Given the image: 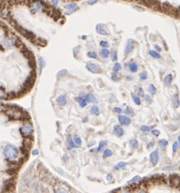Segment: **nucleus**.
Instances as JSON below:
<instances>
[{"label": "nucleus", "instance_id": "nucleus-17", "mask_svg": "<svg viewBox=\"0 0 180 193\" xmlns=\"http://www.w3.org/2000/svg\"><path fill=\"white\" fill-rule=\"evenodd\" d=\"M173 105L175 108H178L180 105V100L178 95H175L173 96Z\"/></svg>", "mask_w": 180, "mask_h": 193}, {"label": "nucleus", "instance_id": "nucleus-62", "mask_svg": "<svg viewBox=\"0 0 180 193\" xmlns=\"http://www.w3.org/2000/svg\"><path fill=\"white\" fill-rule=\"evenodd\" d=\"M177 16H180V10H178V13H177Z\"/></svg>", "mask_w": 180, "mask_h": 193}, {"label": "nucleus", "instance_id": "nucleus-26", "mask_svg": "<svg viewBox=\"0 0 180 193\" xmlns=\"http://www.w3.org/2000/svg\"><path fill=\"white\" fill-rule=\"evenodd\" d=\"M149 91L151 93L152 95H155L157 93V88L154 86V85L153 84H150L149 86Z\"/></svg>", "mask_w": 180, "mask_h": 193}, {"label": "nucleus", "instance_id": "nucleus-4", "mask_svg": "<svg viewBox=\"0 0 180 193\" xmlns=\"http://www.w3.org/2000/svg\"><path fill=\"white\" fill-rule=\"evenodd\" d=\"M161 9L163 10L165 13H167L168 15L173 16H177V13H178V10L175 7H174L172 5H170L169 2H164L161 4Z\"/></svg>", "mask_w": 180, "mask_h": 193}, {"label": "nucleus", "instance_id": "nucleus-43", "mask_svg": "<svg viewBox=\"0 0 180 193\" xmlns=\"http://www.w3.org/2000/svg\"><path fill=\"white\" fill-rule=\"evenodd\" d=\"M159 144H160V145L161 146V147H165V146L168 145V141L167 140H165V139H161V140H160Z\"/></svg>", "mask_w": 180, "mask_h": 193}, {"label": "nucleus", "instance_id": "nucleus-41", "mask_svg": "<svg viewBox=\"0 0 180 193\" xmlns=\"http://www.w3.org/2000/svg\"><path fill=\"white\" fill-rule=\"evenodd\" d=\"M6 109H7V105L0 103V113H5Z\"/></svg>", "mask_w": 180, "mask_h": 193}, {"label": "nucleus", "instance_id": "nucleus-23", "mask_svg": "<svg viewBox=\"0 0 180 193\" xmlns=\"http://www.w3.org/2000/svg\"><path fill=\"white\" fill-rule=\"evenodd\" d=\"M100 53H101V56L102 58H107L110 55V51L107 49H102Z\"/></svg>", "mask_w": 180, "mask_h": 193}, {"label": "nucleus", "instance_id": "nucleus-50", "mask_svg": "<svg viewBox=\"0 0 180 193\" xmlns=\"http://www.w3.org/2000/svg\"><path fill=\"white\" fill-rule=\"evenodd\" d=\"M178 146H179L178 143H177V142L174 143V144H173V152H174V153H176L177 149H178Z\"/></svg>", "mask_w": 180, "mask_h": 193}, {"label": "nucleus", "instance_id": "nucleus-27", "mask_svg": "<svg viewBox=\"0 0 180 193\" xmlns=\"http://www.w3.org/2000/svg\"><path fill=\"white\" fill-rule=\"evenodd\" d=\"M90 112H91V113L92 114H95V115H98L99 114V109L97 107V106H92L91 108V109H90Z\"/></svg>", "mask_w": 180, "mask_h": 193}, {"label": "nucleus", "instance_id": "nucleus-5", "mask_svg": "<svg viewBox=\"0 0 180 193\" xmlns=\"http://www.w3.org/2000/svg\"><path fill=\"white\" fill-rule=\"evenodd\" d=\"M169 183L174 188L180 189V176L177 174H172L169 178Z\"/></svg>", "mask_w": 180, "mask_h": 193}, {"label": "nucleus", "instance_id": "nucleus-38", "mask_svg": "<svg viewBox=\"0 0 180 193\" xmlns=\"http://www.w3.org/2000/svg\"><path fill=\"white\" fill-rule=\"evenodd\" d=\"M153 128V126H148V125H142L140 127V130L142 131H149L151 129Z\"/></svg>", "mask_w": 180, "mask_h": 193}, {"label": "nucleus", "instance_id": "nucleus-35", "mask_svg": "<svg viewBox=\"0 0 180 193\" xmlns=\"http://www.w3.org/2000/svg\"><path fill=\"white\" fill-rule=\"evenodd\" d=\"M67 74H68V72H67V70L65 69H62L61 71H59V73H58V77H63V76L67 75Z\"/></svg>", "mask_w": 180, "mask_h": 193}, {"label": "nucleus", "instance_id": "nucleus-60", "mask_svg": "<svg viewBox=\"0 0 180 193\" xmlns=\"http://www.w3.org/2000/svg\"><path fill=\"white\" fill-rule=\"evenodd\" d=\"M119 193H130V192H129V191H127V190H123V191H122Z\"/></svg>", "mask_w": 180, "mask_h": 193}, {"label": "nucleus", "instance_id": "nucleus-51", "mask_svg": "<svg viewBox=\"0 0 180 193\" xmlns=\"http://www.w3.org/2000/svg\"><path fill=\"white\" fill-rule=\"evenodd\" d=\"M135 193H148V192H145L144 189L140 188V189H137V190H135Z\"/></svg>", "mask_w": 180, "mask_h": 193}, {"label": "nucleus", "instance_id": "nucleus-3", "mask_svg": "<svg viewBox=\"0 0 180 193\" xmlns=\"http://www.w3.org/2000/svg\"><path fill=\"white\" fill-rule=\"evenodd\" d=\"M20 133H21V134L23 136L28 138V137L30 136L33 132V125H32L29 121L24 122V123L23 124L22 127L20 129Z\"/></svg>", "mask_w": 180, "mask_h": 193}, {"label": "nucleus", "instance_id": "nucleus-15", "mask_svg": "<svg viewBox=\"0 0 180 193\" xmlns=\"http://www.w3.org/2000/svg\"><path fill=\"white\" fill-rule=\"evenodd\" d=\"M67 143H68V149L74 148H75V146H76L75 144V143L73 141V139H72V137L71 135H68V137H67Z\"/></svg>", "mask_w": 180, "mask_h": 193}, {"label": "nucleus", "instance_id": "nucleus-29", "mask_svg": "<svg viewBox=\"0 0 180 193\" xmlns=\"http://www.w3.org/2000/svg\"><path fill=\"white\" fill-rule=\"evenodd\" d=\"M121 69H122V65L119 63H116L114 65V67H113V70H114L115 73L118 72L119 70H121Z\"/></svg>", "mask_w": 180, "mask_h": 193}, {"label": "nucleus", "instance_id": "nucleus-9", "mask_svg": "<svg viewBox=\"0 0 180 193\" xmlns=\"http://www.w3.org/2000/svg\"><path fill=\"white\" fill-rule=\"evenodd\" d=\"M158 156H159V153L158 150L153 151L152 153L150 154V160L151 162H152L153 165H157V163L158 161Z\"/></svg>", "mask_w": 180, "mask_h": 193}, {"label": "nucleus", "instance_id": "nucleus-12", "mask_svg": "<svg viewBox=\"0 0 180 193\" xmlns=\"http://www.w3.org/2000/svg\"><path fill=\"white\" fill-rule=\"evenodd\" d=\"M54 193H68V190L64 186H55Z\"/></svg>", "mask_w": 180, "mask_h": 193}, {"label": "nucleus", "instance_id": "nucleus-18", "mask_svg": "<svg viewBox=\"0 0 180 193\" xmlns=\"http://www.w3.org/2000/svg\"><path fill=\"white\" fill-rule=\"evenodd\" d=\"M57 102L58 104L60 105H65L67 103V99L65 95H60L59 98L57 99Z\"/></svg>", "mask_w": 180, "mask_h": 193}, {"label": "nucleus", "instance_id": "nucleus-45", "mask_svg": "<svg viewBox=\"0 0 180 193\" xmlns=\"http://www.w3.org/2000/svg\"><path fill=\"white\" fill-rule=\"evenodd\" d=\"M16 169H15V168H10V169H8L7 170V174H16Z\"/></svg>", "mask_w": 180, "mask_h": 193}, {"label": "nucleus", "instance_id": "nucleus-34", "mask_svg": "<svg viewBox=\"0 0 180 193\" xmlns=\"http://www.w3.org/2000/svg\"><path fill=\"white\" fill-rule=\"evenodd\" d=\"M132 99H133V100H134V102H135V104H137V105H140V98L138 97V96H135V95H132Z\"/></svg>", "mask_w": 180, "mask_h": 193}, {"label": "nucleus", "instance_id": "nucleus-21", "mask_svg": "<svg viewBox=\"0 0 180 193\" xmlns=\"http://www.w3.org/2000/svg\"><path fill=\"white\" fill-rule=\"evenodd\" d=\"M129 69H130L131 72L135 73V72H137V70H138V66L135 63H130L129 64Z\"/></svg>", "mask_w": 180, "mask_h": 193}, {"label": "nucleus", "instance_id": "nucleus-20", "mask_svg": "<svg viewBox=\"0 0 180 193\" xmlns=\"http://www.w3.org/2000/svg\"><path fill=\"white\" fill-rule=\"evenodd\" d=\"M84 99H85L87 102H93V101H95V99H96L95 96L93 95H92V94H87V95H85V97H84Z\"/></svg>", "mask_w": 180, "mask_h": 193}, {"label": "nucleus", "instance_id": "nucleus-52", "mask_svg": "<svg viewBox=\"0 0 180 193\" xmlns=\"http://www.w3.org/2000/svg\"><path fill=\"white\" fill-rule=\"evenodd\" d=\"M138 94H139V95H140V96H144V90L142 89V88H139V90H138Z\"/></svg>", "mask_w": 180, "mask_h": 193}, {"label": "nucleus", "instance_id": "nucleus-10", "mask_svg": "<svg viewBox=\"0 0 180 193\" xmlns=\"http://www.w3.org/2000/svg\"><path fill=\"white\" fill-rule=\"evenodd\" d=\"M78 6L76 3H69V4H66L64 5V8L66 9V11H68V14H71L72 11H74L77 9Z\"/></svg>", "mask_w": 180, "mask_h": 193}, {"label": "nucleus", "instance_id": "nucleus-48", "mask_svg": "<svg viewBox=\"0 0 180 193\" xmlns=\"http://www.w3.org/2000/svg\"><path fill=\"white\" fill-rule=\"evenodd\" d=\"M147 74H145V73H141V74H140V78L141 80H145V79H147Z\"/></svg>", "mask_w": 180, "mask_h": 193}, {"label": "nucleus", "instance_id": "nucleus-36", "mask_svg": "<svg viewBox=\"0 0 180 193\" xmlns=\"http://www.w3.org/2000/svg\"><path fill=\"white\" fill-rule=\"evenodd\" d=\"M100 46H101V47H103V48H105V49L109 47L108 42H106V41H101V42H100Z\"/></svg>", "mask_w": 180, "mask_h": 193}, {"label": "nucleus", "instance_id": "nucleus-24", "mask_svg": "<svg viewBox=\"0 0 180 193\" xmlns=\"http://www.w3.org/2000/svg\"><path fill=\"white\" fill-rule=\"evenodd\" d=\"M77 100H78V103H79L80 107L84 108V107H85L86 105H87V101H86L85 99H84V98H78Z\"/></svg>", "mask_w": 180, "mask_h": 193}, {"label": "nucleus", "instance_id": "nucleus-53", "mask_svg": "<svg viewBox=\"0 0 180 193\" xmlns=\"http://www.w3.org/2000/svg\"><path fill=\"white\" fill-rule=\"evenodd\" d=\"M153 135L158 136L159 134H160V132H159V130H153Z\"/></svg>", "mask_w": 180, "mask_h": 193}, {"label": "nucleus", "instance_id": "nucleus-58", "mask_svg": "<svg viewBox=\"0 0 180 193\" xmlns=\"http://www.w3.org/2000/svg\"><path fill=\"white\" fill-rule=\"evenodd\" d=\"M113 178V176H112V174H108V175H107V179H108V180H110V179H111V178Z\"/></svg>", "mask_w": 180, "mask_h": 193}, {"label": "nucleus", "instance_id": "nucleus-28", "mask_svg": "<svg viewBox=\"0 0 180 193\" xmlns=\"http://www.w3.org/2000/svg\"><path fill=\"white\" fill-rule=\"evenodd\" d=\"M107 144V142L106 141V140H102V141H101L99 143V147H98V151H101L102 149L104 148V147H106V145Z\"/></svg>", "mask_w": 180, "mask_h": 193}, {"label": "nucleus", "instance_id": "nucleus-63", "mask_svg": "<svg viewBox=\"0 0 180 193\" xmlns=\"http://www.w3.org/2000/svg\"><path fill=\"white\" fill-rule=\"evenodd\" d=\"M178 140H179V144H180V136H179V138H178Z\"/></svg>", "mask_w": 180, "mask_h": 193}, {"label": "nucleus", "instance_id": "nucleus-54", "mask_svg": "<svg viewBox=\"0 0 180 193\" xmlns=\"http://www.w3.org/2000/svg\"><path fill=\"white\" fill-rule=\"evenodd\" d=\"M116 113H122V109L121 108H114V109Z\"/></svg>", "mask_w": 180, "mask_h": 193}, {"label": "nucleus", "instance_id": "nucleus-31", "mask_svg": "<svg viewBox=\"0 0 180 193\" xmlns=\"http://www.w3.org/2000/svg\"><path fill=\"white\" fill-rule=\"evenodd\" d=\"M130 144H131V146H132L133 148H136L138 147V142H137V140H136V139H131Z\"/></svg>", "mask_w": 180, "mask_h": 193}, {"label": "nucleus", "instance_id": "nucleus-14", "mask_svg": "<svg viewBox=\"0 0 180 193\" xmlns=\"http://www.w3.org/2000/svg\"><path fill=\"white\" fill-rule=\"evenodd\" d=\"M114 133L115 135H117L118 137H121V136L123 135L124 131H123V130L120 126H118V125H114Z\"/></svg>", "mask_w": 180, "mask_h": 193}, {"label": "nucleus", "instance_id": "nucleus-30", "mask_svg": "<svg viewBox=\"0 0 180 193\" xmlns=\"http://www.w3.org/2000/svg\"><path fill=\"white\" fill-rule=\"evenodd\" d=\"M73 141H74L75 144L76 145V146H80L81 144V139H80V137H78V136H75L74 137Z\"/></svg>", "mask_w": 180, "mask_h": 193}, {"label": "nucleus", "instance_id": "nucleus-32", "mask_svg": "<svg viewBox=\"0 0 180 193\" xmlns=\"http://www.w3.org/2000/svg\"><path fill=\"white\" fill-rule=\"evenodd\" d=\"M88 56L90 58H92V59H97V54L96 53L95 51H89L88 52Z\"/></svg>", "mask_w": 180, "mask_h": 193}, {"label": "nucleus", "instance_id": "nucleus-59", "mask_svg": "<svg viewBox=\"0 0 180 193\" xmlns=\"http://www.w3.org/2000/svg\"><path fill=\"white\" fill-rule=\"evenodd\" d=\"M33 155H37V154H38V150L35 149V150L33 152Z\"/></svg>", "mask_w": 180, "mask_h": 193}, {"label": "nucleus", "instance_id": "nucleus-42", "mask_svg": "<svg viewBox=\"0 0 180 193\" xmlns=\"http://www.w3.org/2000/svg\"><path fill=\"white\" fill-rule=\"evenodd\" d=\"M28 64H29V66L31 67L32 69H35V67H36V64H35V60H30L29 62H28Z\"/></svg>", "mask_w": 180, "mask_h": 193}, {"label": "nucleus", "instance_id": "nucleus-19", "mask_svg": "<svg viewBox=\"0 0 180 193\" xmlns=\"http://www.w3.org/2000/svg\"><path fill=\"white\" fill-rule=\"evenodd\" d=\"M172 79H173L172 75H171V74H168L166 77H165V79H164L165 84L167 85V86H170V85L171 84V82H172Z\"/></svg>", "mask_w": 180, "mask_h": 193}, {"label": "nucleus", "instance_id": "nucleus-40", "mask_svg": "<svg viewBox=\"0 0 180 193\" xmlns=\"http://www.w3.org/2000/svg\"><path fill=\"white\" fill-rule=\"evenodd\" d=\"M124 113L127 114V115H133V110L130 107H127L125 109V111H124Z\"/></svg>", "mask_w": 180, "mask_h": 193}, {"label": "nucleus", "instance_id": "nucleus-13", "mask_svg": "<svg viewBox=\"0 0 180 193\" xmlns=\"http://www.w3.org/2000/svg\"><path fill=\"white\" fill-rule=\"evenodd\" d=\"M96 31L99 34H102V35L108 34V32L106 31V30L104 28V26L102 25H97V27H96Z\"/></svg>", "mask_w": 180, "mask_h": 193}, {"label": "nucleus", "instance_id": "nucleus-55", "mask_svg": "<svg viewBox=\"0 0 180 193\" xmlns=\"http://www.w3.org/2000/svg\"><path fill=\"white\" fill-rule=\"evenodd\" d=\"M144 99H145V101H146V102H150L151 101V98H150V96H149V95L145 96Z\"/></svg>", "mask_w": 180, "mask_h": 193}, {"label": "nucleus", "instance_id": "nucleus-8", "mask_svg": "<svg viewBox=\"0 0 180 193\" xmlns=\"http://www.w3.org/2000/svg\"><path fill=\"white\" fill-rule=\"evenodd\" d=\"M134 46H135V41L133 39H128L125 47V53L129 54L130 52H132V50L134 49Z\"/></svg>", "mask_w": 180, "mask_h": 193}, {"label": "nucleus", "instance_id": "nucleus-16", "mask_svg": "<svg viewBox=\"0 0 180 193\" xmlns=\"http://www.w3.org/2000/svg\"><path fill=\"white\" fill-rule=\"evenodd\" d=\"M33 10H35V11H37L41 9H42V2H33Z\"/></svg>", "mask_w": 180, "mask_h": 193}, {"label": "nucleus", "instance_id": "nucleus-44", "mask_svg": "<svg viewBox=\"0 0 180 193\" xmlns=\"http://www.w3.org/2000/svg\"><path fill=\"white\" fill-rule=\"evenodd\" d=\"M126 166V163L122 161V162H119L117 165V167H116V169H122V168H124Z\"/></svg>", "mask_w": 180, "mask_h": 193}, {"label": "nucleus", "instance_id": "nucleus-6", "mask_svg": "<svg viewBox=\"0 0 180 193\" xmlns=\"http://www.w3.org/2000/svg\"><path fill=\"white\" fill-rule=\"evenodd\" d=\"M86 68H87V69L89 70V71L92 73V74H98V73H101V71L100 67L98 66L97 64H93V63L87 64Z\"/></svg>", "mask_w": 180, "mask_h": 193}, {"label": "nucleus", "instance_id": "nucleus-39", "mask_svg": "<svg viewBox=\"0 0 180 193\" xmlns=\"http://www.w3.org/2000/svg\"><path fill=\"white\" fill-rule=\"evenodd\" d=\"M39 64H40V67L41 68H43L45 65V61L44 60L42 57H39Z\"/></svg>", "mask_w": 180, "mask_h": 193}, {"label": "nucleus", "instance_id": "nucleus-22", "mask_svg": "<svg viewBox=\"0 0 180 193\" xmlns=\"http://www.w3.org/2000/svg\"><path fill=\"white\" fill-rule=\"evenodd\" d=\"M7 94L2 87H0V99H7Z\"/></svg>", "mask_w": 180, "mask_h": 193}, {"label": "nucleus", "instance_id": "nucleus-57", "mask_svg": "<svg viewBox=\"0 0 180 193\" xmlns=\"http://www.w3.org/2000/svg\"><path fill=\"white\" fill-rule=\"evenodd\" d=\"M154 46H155V48H157V50H158V51H161V47H160V46H158V45H155Z\"/></svg>", "mask_w": 180, "mask_h": 193}, {"label": "nucleus", "instance_id": "nucleus-33", "mask_svg": "<svg viewBox=\"0 0 180 193\" xmlns=\"http://www.w3.org/2000/svg\"><path fill=\"white\" fill-rule=\"evenodd\" d=\"M110 156H112V151L110 150V149H106L105 152H104V157H109Z\"/></svg>", "mask_w": 180, "mask_h": 193}, {"label": "nucleus", "instance_id": "nucleus-64", "mask_svg": "<svg viewBox=\"0 0 180 193\" xmlns=\"http://www.w3.org/2000/svg\"><path fill=\"white\" fill-rule=\"evenodd\" d=\"M5 193H10V192H5Z\"/></svg>", "mask_w": 180, "mask_h": 193}, {"label": "nucleus", "instance_id": "nucleus-7", "mask_svg": "<svg viewBox=\"0 0 180 193\" xmlns=\"http://www.w3.org/2000/svg\"><path fill=\"white\" fill-rule=\"evenodd\" d=\"M16 40L14 38H7L3 41V42H2V46L5 48H10L11 46H16Z\"/></svg>", "mask_w": 180, "mask_h": 193}, {"label": "nucleus", "instance_id": "nucleus-61", "mask_svg": "<svg viewBox=\"0 0 180 193\" xmlns=\"http://www.w3.org/2000/svg\"><path fill=\"white\" fill-rule=\"evenodd\" d=\"M51 2H52L53 4H57L58 2H59V1H51Z\"/></svg>", "mask_w": 180, "mask_h": 193}, {"label": "nucleus", "instance_id": "nucleus-25", "mask_svg": "<svg viewBox=\"0 0 180 193\" xmlns=\"http://www.w3.org/2000/svg\"><path fill=\"white\" fill-rule=\"evenodd\" d=\"M149 55H151L152 57L155 58V59H160L161 58V55L157 52L156 51H149Z\"/></svg>", "mask_w": 180, "mask_h": 193}, {"label": "nucleus", "instance_id": "nucleus-37", "mask_svg": "<svg viewBox=\"0 0 180 193\" xmlns=\"http://www.w3.org/2000/svg\"><path fill=\"white\" fill-rule=\"evenodd\" d=\"M111 77H112V79L114 80V81H118V80H119L120 78H121V77L119 76V74H116V73H114V74H112Z\"/></svg>", "mask_w": 180, "mask_h": 193}, {"label": "nucleus", "instance_id": "nucleus-46", "mask_svg": "<svg viewBox=\"0 0 180 193\" xmlns=\"http://www.w3.org/2000/svg\"><path fill=\"white\" fill-rule=\"evenodd\" d=\"M140 177H139V176H135V177L133 178L132 180L128 181V183H132L136 182V181H138V180H140Z\"/></svg>", "mask_w": 180, "mask_h": 193}, {"label": "nucleus", "instance_id": "nucleus-1", "mask_svg": "<svg viewBox=\"0 0 180 193\" xmlns=\"http://www.w3.org/2000/svg\"><path fill=\"white\" fill-rule=\"evenodd\" d=\"M7 109L5 111V114L10 120H22L24 116V111L20 108L16 106H7Z\"/></svg>", "mask_w": 180, "mask_h": 193}, {"label": "nucleus", "instance_id": "nucleus-49", "mask_svg": "<svg viewBox=\"0 0 180 193\" xmlns=\"http://www.w3.org/2000/svg\"><path fill=\"white\" fill-rule=\"evenodd\" d=\"M16 96V95L15 94V92H11L9 94H7V99H12L15 98Z\"/></svg>", "mask_w": 180, "mask_h": 193}, {"label": "nucleus", "instance_id": "nucleus-2", "mask_svg": "<svg viewBox=\"0 0 180 193\" xmlns=\"http://www.w3.org/2000/svg\"><path fill=\"white\" fill-rule=\"evenodd\" d=\"M2 154L7 159L14 160L18 156V151L17 149L12 145H7L5 146L2 151Z\"/></svg>", "mask_w": 180, "mask_h": 193}, {"label": "nucleus", "instance_id": "nucleus-47", "mask_svg": "<svg viewBox=\"0 0 180 193\" xmlns=\"http://www.w3.org/2000/svg\"><path fill=\"white\" fill-rule=\"evenodd\" d=\"M112 60L113 61H116L117 60V51H114L112 53Z\"/></svg>", "mask_w": 180, "mask_h": 193}, {"label": "nucleus", "instance_id": "nucleus-11", "mask_svg": "<svg viewBox=\"0 0 180 193\" xmlns=\"http://www.w3.org/2000/svg\"><path fill=\"white\" fill-rule=\"evenodd\" d=\"M118 121L119 122L123 125H128L131 123V120L130 118H128L127 116H123V115H119L118 116Z\"/></svg>", "mask_w": 180, "mask_h": 193}, {"label": "nucleus", "instance_id": "nucleus-56", "mask_svg": "<svg viewBox=\"0 0 180 193\" xmlns=\"http://www.w3.org/2000/svg\"><path fill=\"white\" fill-rule=\"evenodd\" d=\"M97 2V0H94V1H88V2H89V4H94V3H96Z\"/></svg>", "mask_w": 180, "mask_h": 193}]
</instances>
